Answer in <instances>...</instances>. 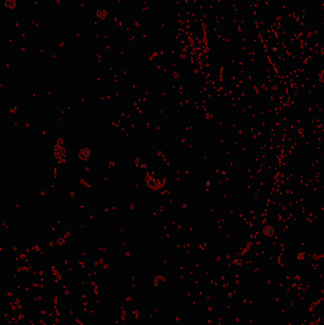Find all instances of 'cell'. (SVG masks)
<instances>
[{
    "label": "cell",
    "instance_id": "cell-1",
    "mask_svg": "<svg viewBox=\"0 0 324 325\" xmlns=\"http://www.w3.org/2000/svg\"><path fill=\"white\" fill-rule=\"evenodd\" d=\"M95 15H96V18H97V19H99V20H105V19H107V18L108 17L109 12H108V10L106 9V8H101V9H99V10L96 11Z\"/></svg>",
    "mask_w": 324,
    "mask_h": 325
},
{
    "label": "cell",
    "instance_id": "cell-4",
    "mask_svg": "<svg viewBox=\"0 0 324 325\" xmlns=\"http://www.w3.org/2000/svg\"><path fill=\"white\" fill-rule=\"evenodd\" d=\"M3 4L6 8H12L15 4V0H5Z\"/></svg>",
    "mask_w": 324,
    "mask_h": 325
},
{
    "label": "cell",
    "instance_id": "cell-3",
    "mask_svg": "<svg viewBox=\"0 0 324 325\" xmlns=\"http://www.w3.org/2000/svg\"><path fill=\"white\" fill-rule=\"evenodd\" d=\"M274 232H275V229L272 225H265L263 228H262V233L265 235V236H268V237H272L274 235Z\"/></svg>",
    "mask_w": 324,
    "mask_h": 325
},
{
    "label": "cell",
    "instance_id": "cell-2",
    "mask_svg": "<svg viewBox=\"0 0 324 325\" xmlns=\"http://www.w3.org/2000/svg\"><path fill=\"white\" fill-rule=\"evenodd\" d=\"M90 155H91V151L88 148H82L79 151V157L83 161H87L90 157Z\"/></svg>",
    "mask_w": 324,
    "mask_h": 325
},
{
    "label": "cell",
    "instance_id": "cell-5",
    "mask_svg": "<svg viewBox=\"0 0 324 325\" xmlns=\"http://www.w3.org/2000/svg\"><path fill=\"white\" fill-rule=\"evenodd\" d=\"M275 132L276 131H274V130L271 132V139H272V140H274V139H275Z\"/></svg>",
    "mask_w": 324,
    "mask_h": 325
}]
</instances>
